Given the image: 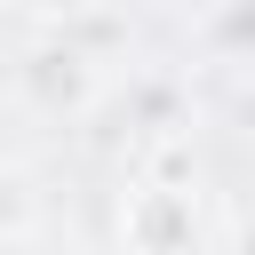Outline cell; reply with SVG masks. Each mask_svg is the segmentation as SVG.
I'll return each instance as SVG.
<instances>
[{
	"mask_svg": "<svg viewBox=\"0 0 255 255\" xmlns=\"http://www.w3.org/2000/svg\"><path fill=\"white\" fill-rule=\"evenodd\" d=\"M24 88H32L48 112H80V104L96 96V56H88V48H72V40L32 48V56H24Z\"/></svg>",
	"mask_w": 255,
	"mask_h": 255,
	"instance_id": "cell-1",
	"label": "cell"
},
{
	"mask_svg": "<svg viewBox=\"0 0 255 255\" xmlns=\"http://www.w3.org/2000/svg\"><path fill=\"white\" fill-rule=\"evenodd\" d=\"M24 223H32V183H24L16 167H0V247H8Z\"/></svg>",
	"mask_w": 255,
	"mask_h": 255,
	"instance_id": "cell-2",
	"label": "cell"
},
{
	"mask_svg": "<svg viewBox=\"0 0 255 255\" xmlns=\"http://www.w3.org/2000/svg\"><path fill=\"white\" fill-rule=\"evenodd\" d=\"M215 32H223V40H247V48H255V16H247V8H239V16H215Z\"/></svg>",
	"mask_w": 255,
	"mask_h": 255,
	"instance_id": "cell-3",
	"label": "cell"
},
{
	"mask_svg": "<svg viewBox=\"0 0 255 255\" xmlns=\"http://www.w3.org/2000/svg\"><path fill=\"white\" fill-rule=\"evenodd\" d=\"M231 255H255V215L239 223V239H231Z\"/></svg>",
	"mask_w": 255,
	"mask_h": 255,
	"instance_id": "cell-4",
	"label": "cell"
},
{
	"mask_svg": "<svg viewBox=\"0 0 255 255\" xmlns=\"http://www.w3.org/2000/svg\"><path fill=\"white\" fill-rule=\"evenodd\" d=\"M0 255H32V247H24V239H8V247H0Z\"/></svg>",
	"mask_w": 255,
	"mask_h": 255,
	"instance_id": "cell-5",
	"label": "cell"
}]
</instances>
